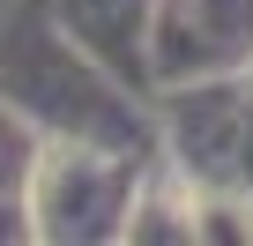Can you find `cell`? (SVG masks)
Returning <instances> with one entry per match:
<instances>
[{
	"label": "cell",
	"mask_w": 253,
	"mask_h": 246,
	"mask_svg": "<svg viewBox=\"0 0 253 246\" xmlns=\"http://www.w3.org/2000/svg\"><path fill=\"white\" fill-rule=\"evenodd\" d=\"M253 67V0H157L149 8V75L209 82Z\"/></svg>",
	"instance_id": "cell-1"
},
{
	"label": "cell",
	"mask_w": 253,
	"mask_h": 246,
	"mask_svg": "<svg viewBox=\"0 0 253 246\" xmlns=\"http://www.w3.org/2000/svg\"><path fill=\"white\" fill-rule=\"evenodd\" d=\"M238 127H246V75H209V82H179L171 104V149L194 179L209 187H238Z\"/></svg>",
	"instance_id": "cell-2"
},
{
	"label": "cell",
	"mask_w": 253,
	"mask_h": 246,
	"mask_svg": "<svg viewBox=\"0 0 253 246\" xmlns=\"http://www.w3.org/2000/svg\"><path fill=\"white\" fill-rule=\"evenodd\" d=\"M149 8L157 0H67L75 38L112 67H149Z\"/></svg>",
	"instance_id": "cell-3"
},
{
	"label": "cell",
	"mask_w": 253,
	"mask_h": 246,
	"mask_svg": "<svg viewBox=\"0 0 253 246\" xmlns=\"http://www.w3.org/2000/svg\"><path fill=\"white\" fill-rule=\"evenodd\" d=\"M238 187L253 194V67H246V127H238Z\"/></svg>",
	"instance_id": "cell-4"
}]
</instances>
